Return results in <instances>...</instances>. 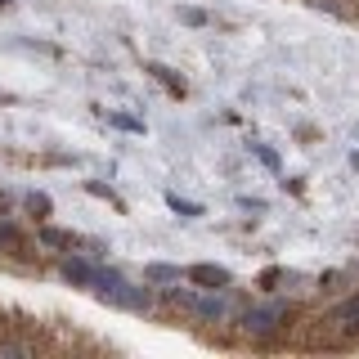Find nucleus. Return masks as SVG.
<instances>
[{"label":"nucleus","mask_w":359,"mask_h":359,"mask_svg":"<svg viewBox=\"0 0 359 359\" xmlns=\"http://www.w3.org/2000/svg\"><path fill=\"white\" fill-rule=\"evenodd\" d=\"M292 319H297V306L283 297H265V301H256V306L233 314V323H238V332L247 341H274L278 332L292 328Z\"/></svg>","instance_id":"nucleus-1"},{"label":"nucleus","mask_w":359,"mask_h":359,"mask_svg":"<svg viewBox=\"0 0 359 359\" xmlns=\"http://www.w3.org/2000/svg\"><path fill=\"white\" fill-rule=\"evenodd\" d=\"M95 292L108 301V306H121V310H135V314H149L153 310V283L149 287H140V283H130L126 274H117V269H108V265H99V278H95Z\"/></svg>","instance_id":"nucleus-2"},{"label":"nucleus","mask_w":359,"mask_h":359,"mask_svg":"<svg viewBox=\"0 0 359 359\" xmlns=\"http://www.w3.org/2000/svg\"><path fill=\"white\" fill-rule=\"evenodd\" d=\"M36 243L41 247H63V252H104V243L86 238V233H72V229H54V224H41Z\"/></svg>","instance_id":"nucleus-3"},{"label":"nucleus","mask_w":359,"mask_h":359,"mask_svg":"<svg viewBox=\"0 0 359 359\" xmlns=\"http://www.w3.org/2000/svg\"><path fill=\"white\" fill-rule=\"evenodd\" d=\"M59 274H63L72 287H95L99 261H95V256H63V261H59Z\"/></svg>","instance_id":"nucleus-4"},{"label":"nucleus","mask_w":359,"mask_h":359,"mask_svg":"<svg viewBox=\"0 0 359 359\" xmlns=\"http://www.w3.org/2000/svg\"><path fill=\"white\" fill-rule=\"evenodd\" d=\"M184 278L194 287H233V274H229V269H224V265H207V261H202V265H189Z\"/></svg>","instance_id":"nucleus-5"},{"label":"nucleus","mask_w":359,"mask_h":359,"mask_svg":"<svg viewBox=\"0 0 359 359\" xmlns=\"http://www.w3.org/2000/svg\"><path fill=\"white\" fill-rule=\"evenodd\" d=\"M332 328H337V332H346V337H355V332H359V292H355V297H346L341 306L332 310Z\"/></svg>","instance_id":"nucleus-6"},{"label":"nucleus","mask_w":359,"mask_h":359,"mask_svg":"<svg viewBox=\"0 0 359 359\" xmlns=\"http://www.w3.org/2000/svg\"><path fill=\"white\" fill-rule=\"evenodd\" d=\"M144 283H153V287L184 283V269H180V265H166V261H149V265H144Z\"/></svg>","instance_id":"nucleus-7"},{"label":"nucleus","mask_w":359,"mask_h":359,"mask_svg":"<svg viewBox=\"0 0 359 359\" xmlns=\"http://www.w3.org/2000/svg\"><path fill=\"white\" fill-rule=\"evenodd\" d=\"M0 252H5V256H22V252H27V233H22L18 224L0 220Z\"/></svg>","instance_id":"nucleus-8"},{"label":"nucleus","mask_w":359,"mask_h":359,"mask_svg":"<svg viewBox=\"0 0 359 359\" xmlns=\"http://www.w3.org/2000/svg\"><path fill=\"white\" fill-rule=\"evenodd\" d=\"M144 72H149L153 81H162L166 90H171V95H184V76H175L166 63H144Z\"/></svg>","instance_id":"nucleus-9"},{"label":"nucleus","mask_w":359,"mask_h":359,"mask_svg":"<svg viewBox=\"0 0 359 359\" xmlns=\"http://www.w3.org/2000/svg\"><path fill=\"white\" fill-rule=\"evenodd\" d=\"M292 278H297V274H287V269H265V274L261 278H256V287H261V292H278V287H283V283H292Z\"/></svg>","instance_id":"nucleus-10"},{"label":"nucleus","mask_w":359,"mask_h":359,"mask_svg":"<svg viewBox=\"0 0 359 359\" xmlns=\"http://www.w3.org/2000/svg\"><path fill=\"white\" fill-rule=\"evenodd\" d=\"M0 355H36V341H27V337H0Z\"/></svg>","instance_id":"nucleus-11"},{"label":"nucleus","mask_w":359,"mask_h":359,"mask_svg":"<svg viewBox=\"0 0 359 359\" xmlns=\"http://www.w3.org/2000/svg\"><path fill=\"white\" fill-rule=\"evenodd\" d=\"M166 207H171L175 216H184V220L202 216V207H198V202H189V198H180V194H166Z\"/></svg>","instance_id":"nucleus-12"},{"label":"nucleus","mask_w":359,"mask_h":359,"mask_svg":"<svg viewBox=\"0 0 359 359\" xmlns=\"http://www.w3.org/2000/svg\"><path fill=\"white\" fill-rule=\"evenodd\" d=\"M22 202H27V211H32V216H36V220H45V216H50V211H54L50 194H36V189H32V194L22 198Z\"/></svg>","instance_id":"nucleus-13"},{"label":"nucleus","mask_w":359,"mask_h":359,"mask_svg":"<svg viewBox=\"0 0 359 359\" xmlns=\"http://www.w3.org/2000/svg\"><path fill=\"white\" fill-rule=\"evenodd\" d=\"M108 121L117 130H130V135H144V121L140 117H130V112H108Z\"/></svg>","instance_id":"nucleus-14"},{"label":"nucleus","mask_w":359,"mask_h":359,"mask_svg":"<svg viewBox=\"0 0 359 359\" xmlns=\"http://www.w3.org/2000/svg\"><path fill=\"white\" fill-rule=\"evenodd\" d=\"M86 194H95V198H104V202H112V207H121L117 202V194H112L108 184H99V180H86Z\"/></svg>","instance_id":"nucleus-15"},{"label":"nucleus","mask_w":359,"mask_h":359,"mask_svg":"<svg viewBox=\"0 0 359 359\" xmlns=\"http://www.w3.org/2000/svg\"><path fill=\"white\" fill-rule=\"evenodd\" d=\"M252 149H256V157H261L269 171H278V153H274V149H265V144H252Z\"/></svg>","instance_id":"nucleus-16"},{"label":"nucleus","mask_w":359,"mask_h":359,"mask_svg":"<svg viewBox=\"0 0 359 359\" xmlns=\"http://www.w3.org/2000/svg\"><path fill=\"white\" fill-rule=\"evenodd\" d=\"M180 18H184L189 27H202V22H207V14H202V9H180Z\"/></svg>","instance_id":"nucleus-17"},{"label":"nucleus","mask_w":359,"mask_h":359,"mask_svg":"<svg viewBox=\"0 0 359 359\" xmlns=\"http://www.w3.org/2000/svg\"><path fill=\"white\" fill-rule=\"evenodd\" d=\"M9 207H14V198H9V194H5V189H0V216H5V211H9Z\"/></svg>","instance_id":"nucleus-18"},{"label":"nucleus","mask_w":359,"mask_h":359,"mask_svg":"<svg viewBox=\"0 0 359 359\" xmlns=\"http://www.w3.org/2000/svg\"><path fill=\"white\" fill-rule=\"evenodd\" d=\"M351 166H359V153H351Z\"/></svg>","instance_id":"nucleus-19"},{"label":"nucleus","mask_w":359,"mask_h":359,"mask_svg":"<svg viewBox=\"0 0 359 359\" xmlns=\"http://www.w3.org/2000/svg\"><path fill=\"white\" fill-rule=\"evenodd\" d=\"M5 5H9V0H0V9H5Z\"/></svg>","instance_id":"nucleus-20"}]
</instances>
